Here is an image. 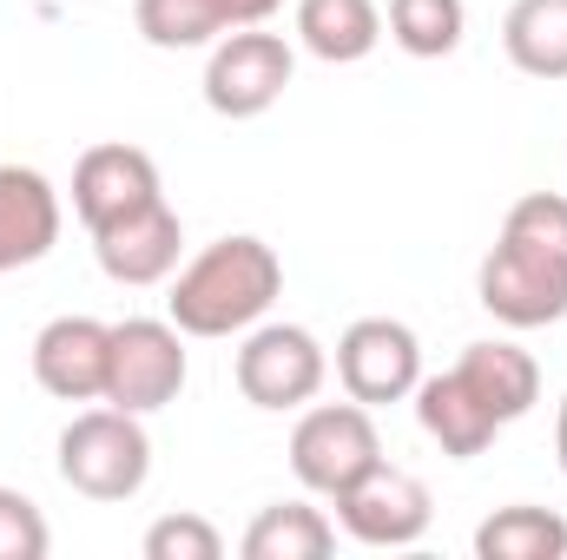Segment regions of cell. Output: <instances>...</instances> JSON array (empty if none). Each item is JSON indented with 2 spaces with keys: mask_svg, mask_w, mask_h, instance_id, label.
Instances as JSON below:
<instances>
[{
  "mask_svg": "<svg viewBox=\"0 0 567 560\" xmlns=\"http://www.w3.org/2000/svg\"><path fill=\"white\" fill-rule=\"evenodd\" d=\"M278 7H284V0H218L225 27H265V20H271Z\"/></svg>",
  "mask_w": 567,
  "mask_h": 560,
  "instance_id": "obj_24",
  "label": "cell"
},
{
  "mask_svg": "<svg viewBox=\"0 0 567 560\" xmlns=\"http://www.w3.org/2000/svg\"><path fill=\"white\" fill-rule=\"evenodd\" d=\"M278 297H284V258L265 238L231 231V238L205 245L192 265L172 271L165 317H172L185 336H245L251 323L271 317Z\"/></svg>",
  "mask_w": 567,
  "mask_h": 560,
  "instance_id": "obj_2",
  "label": "cell"
},
{
  "mask_svg": "<svg viewBox=\"0 0 567 560\" xmlns=\"http://www.w3.org/2000/svg\"><path fill=\"white\" fill-rule=\"evenodd\" d=\"M152 198H165V185H158V165H152L145 145L106 139L80 152V165H73V218L86 225V238L145 211Z\"/></svg>",
  "mask_w": 567,
  "mask_h": 560,
  "instance_id": "obj_10",
  "label": "cell"
},
{
  "mask_svg": "<svg viewBox=\"0 0 567 560\" xmlns=\"http://www.w3.org/2000/svg\"><path fill=\"white\" fill-rule=\"evenodd\" d=\"M185 376H192V356H185V330L172 317L113 323V370H106V403L113 409L158 416L165 403H178Z\"/></svg>",
  "mask_w": 567,
  "mask_h": 560,
  "instance_id": "obj_7",
  "label": "cell"
},
{
  "mask_svg": "<svg viewBox=\"0 0 567 560\" xmlns=\"http://www.w3.org/2000/svg\"><path fill=\"white\" fill-rule=\"evenodd\" d=\"M416 422H423V435L449 455V462H475V455H488V442L502 435V422L488 416V403L455 376V363L442 370V376H423L416 383Z\"/></svg>",
  "mask_w": 567,
  "mask_h": 560,
  "instance_id": "obj_14",
  "label": "cell"
},
{
  "mask_svg": "<svg viewBox=\"0 0 567 560\" xmlns=\"http://www.w3.org/2000/svg\"><path fill=\"white\" fill-rule=\"evenodd\" d=\"M60 245V191L33 165H0V271H27Z\"/></svg>",
  "mask_w": 567,
  "mask_h": 560,
  "instance_id": "obj_13",
  "label": "cell"
},
{
  "mask_svg": "<svg viewBox=\"0 0 567 560\" xmlns=\"http://www.w3.org/2000/svg\"><path fill=\"white\" fill-rule=\"evenodd\" d=\"M60 481L86 501H133L152 481V435L133 409H80L60 428Z\"/></svg>",
  "mask_w": 567,
  "mask_h": 560,
  "instance_id": "obj_3",
  "label": "cell"
},
{
  "mask_svg": "<svg viewBox=\"0 0 567 560\" xmlns=\"http://www.w3.org/2000/svg\"><path fill=\"white\" fill-rule=\"evenodd\" d=\"M93 258H100L106 278L126 283V290L172 283L178 258H185V225H178V211H172L165 198H152L145 211L120 218V225H106V231H93Z\"/></svg>",
  "mask_w": 567,
  "mask_h": 560,
  "instance_id": "obj_12",
  "label": "cell"
},
{
  "mask_svg": "<svg viewBox=\"0 0 567 560\" xmlns=\"http://www.w3.org/2000/svg\"><path fill=\"white\" fill-rule=\"evenodd\" d=\"M502 53L528 80H567V0H515L502 13Z\"/></svg>",
  "mask_w": 567,
  "mask_h": 560,
  "instance_id": "obj_18",
  "label": "cell"
},
{
  "mask_svg": "<svg viewBox=\"0 0 567 560\" xmlns=\"http://www.w3.org/2000/svg\"><path fill=\"white\" fill-rule=\"evenodd\" d=\"M297 46L323 66H357L383 46L377 0H297Z\"/></svg>",
  "mask_w": 567,
  "mask_h": 560,
  "instance_id": "obj_16",
  "label": "cell"
},
{
  "mask_svg": "<svg viewBox=\"0 0 567 560\" xmlns=\"http://www.w3.org/2000/svg\"><path fill=\"white\" fill-rule=\"evenodd\" d=\"M337 383L350 403L363 409H390V403H410L416 383H423V336L396 317H357L343 336H337Z\"/></svg>",
  "mask_w": 567,
  "mask_h": 560,
  "instance_id": "obj_8",
  "label": "cell"
},
{
  "mask_svg": "<svg viewBox=\"0 0 567 560\" xmlns=\"http://www.w3.org/2000/svg\"><path fill=\"white\" fill-rule=\"evenodd\" d=\"M145 560H225V535L205 515H165L145 528Z\"/></svg>",
  "mask_w": 567,
  "mask_h": 560,
  "instance_id": "obj_22",
  "label": "cell"
},
{
  "mask_svg": "<svg viewBox=\"0 0 567 560\" xmlns=\"http://www.w3.org/2000/svg\"><path fill=\"white\" fill-rule=\"evenodd\" d=\"M337 528L357 541V548H416L429 535V521H435V501H429V488L410 475V468H396V462H377L363 481H350L337 501Z\"/></svg>",
  "mask_w": 567,
  "mask_h": 560,
  "instance_id": "obj_9",
  "label": "cell"
},
{
  "mask_svg": "<svg viewBox=\"0 0 567 560\" xmlns=\"http://www.w3.org/2000/svg\"><path fill=\"white\" fill-rule=\"evenodd\" d=\"M133 20H140L145 46H158V53H192V46H212L218 33H231L218 0H140Z\"/></svg>",
  "mask_w": 567,
  "mask_h": 560,
  "instance_id": "obj_21",
  "label": "cell"
},
{
  "mask_svg": "<svg viewBox=\"0 0 567 560\" xmlns=\"http://www.w3.org/2000/svg\"><path fill=\"white\" fill-rule=\"evenodd\" d=\"M475 560H567V521L535 501L495 508L475 528Z\"/></svg>",
  "mask_w": 567,
  "mask_h": 560,
  "instance_id": "obj_19",
  "label": "cell"
},
{
  "mask_svg": "<svg viewBox=\"0 0 567 560\" xmlns=\"http://www.w3.org/2000/svg\"><path fill=\"white\" fill-rule=\"evenodd\" d=\"M383 27L410 60H449L468 33V7L462 0H390Z\"/></svg>",
  "mask_w": 567,
  "mask_h": 560,
  "instance_id": "obj_20",
  "label": "cell"
},
{
  "mask_svg": "<svg viewBox=\"0 0 567 560\" xmlns=\"http://www.w3.org/2000/svg\"><path fill=\"white\" fill-rule=\"evenodd\" d=\"M297 73V53L284 33H265V27H231L212 40L205 53V106L218 120H265L284 100Z\"/></svg>",
  "mask_w": 567,
  "mask_h": 560,
  "instance_id": "obj_6",
  "label": "cell"
},
{
  "mask_svg": "<svg viewBox=\"0 0 567 560\" xmlns=\"http://www.w3.org/2000/svg\"><path fill=\"white\" fill-rule=\"evenodd\" d=\"M475 297L508 330H542L567 317V198L528 191L508 205L495 251L475 271Z\"/></svg>",
  "mask_w": 567,
  "mask_h": 560,
  "instance_id": "obj_1",
  "label": "cell"
},
{
  "mask_svg": "<svg viewBox=\"0 0 567 560\" xmlns=\"http://www.w3.org/2000/svg\"><path fill=\"white\" fill-rule=\"evenodd\" d=\"M53 554V528L40 515V501H27L20 488H0V560H47Z\"/></svg>",
  "mask_w": 567,
  "mask_h": 560,
  "instance_id": "obj_23",
  "label": "cell"
},
{
  "mask_svg": "<svg viewBox=\"0 0 567 560\" xmlns=\"http://www.w3.org/2000/svg\"><path fill=\"white\" fill-rule=\"evenodd\" d=\"M113 370V323L100 317H53L33 336V383L53 403H106Z\"/></svg>",
  "mask_w": 567,
  "mask_h": 560,
  "instance_id": "obj_11",
  "label": "cell"
},
{
  "mask_svg": "<svg viewBox=\"0 0 567 560\" xmlns=\"http://www.w3.org/2000/svg\"><path fill=\"white\" fill-rule=\"evenodd\" d=\"M245 560H330L337 554V521L310 501H271L238 541Z\"/></svg>",
  "mask_w": 567,
  "mask_h": 560,
  "instance_id": "obj_17",
  "label": "cell"
},
{
  "mask_svg": "<svg viewBox=\"0 0 567 560\" xmlns=\"http://www.w3.org/2000/svg\"><path fill=\"white\" fill-rule=\"evenodd\" d=\"M455 376L488 403V416L502 422H522L535 403H542V363L522 350V343H508V336H488V343H468L462 356H455Z\"/></svg>",
  "mask_w": 567,
  "mask_h": 560,
  "instance_id": "obj_15",
  "label": "cell"
},
{
  "mask_svg": "<svg viewBox=\"0 0 567 560\" xmlns=\"http://www.w3.org/2000/svg\"><path fill=\"white\" fill-rule=\"evenodd\" d=\"M383 462V435H377V409L363 403H303L297 409V428H290V475L337 501L350 481H363L370 468Z\"/></svg>",
  "mask_w": 567,
  "mask_h": 560,
  "instance_id": "obj_5",
  "label": "cell"
},
{
  "mask_svg": "<svg viewBox=\"0 0 567 560\" xmlns=\"http://www.w3.org/2000/svg\"><path fill=\"white\" fill-rule=\"evenodd\" d=\"M231 376H238V396L251 403V409H303V403H317L323 396V383H330V350L317 343V330H303V323H251L245 336H238V356H231Z\"/></svg>",
  "mask_w": 567,
  "mask_h": 560,
  "instance_id": "obj_4",
  "label": "cell"
},
{
  "mask_svg": "<svg viewBox=\"0 0 567 560\" xmlns=\"http://www.w3.org/2000/svg\"><path fill=\"white\" fill-rule=\"evenodd\" d=\"M555 455H561V475H567V396H561V409H555Z\"/></svg>",
  "mask_w": 567,
  "mask_h": 560,
  "instance_id": "obj_25",
  "label": "cell"
}]
</instances>
